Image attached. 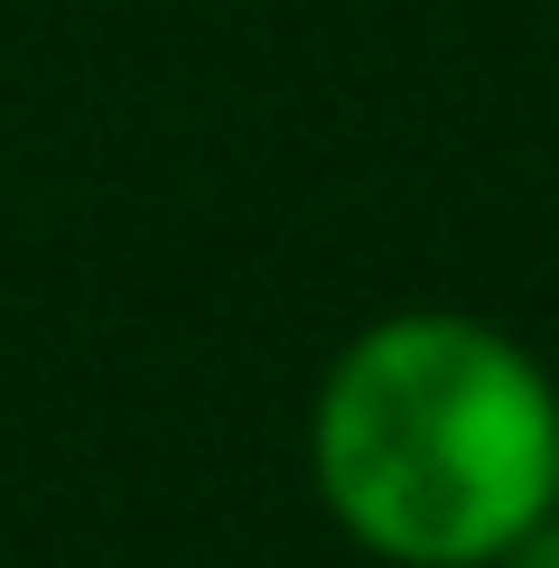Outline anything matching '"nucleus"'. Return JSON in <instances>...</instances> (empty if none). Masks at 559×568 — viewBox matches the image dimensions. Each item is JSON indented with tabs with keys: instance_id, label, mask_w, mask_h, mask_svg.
Listing matches in <instances>:
<instances>
[{
	"instance_id": "1",
	"label": "nucleus",
	"mask_w": 559,
	"mask_h": 568,
	"mask_svg": "<svg viewBox=\"0 0 559 568\" xmlns=\"http://www.w3.org/2000/svg\"><path fill=\"white\" fill-rule=\"evenodd\" d=\"M308 485L383 568H495L559 513V383L495 317L392 307L317 373Z\"/></svg>"
},
{
	"instance_id": "2",
	"label": "nucleus",
	"mask_w": 559,
	"mask_h": 568,
	"mask_svg": "<svg viewBox=\"0 0 559 568\" xmlns=\"http://www.w3.org/2000/svg\"><path fill=\"white\" fill-rule=\"evenodd\" d=\"M495 568H559V513H541V523L512 540V550H504Z\"/></svg>"
}]
</instances>
